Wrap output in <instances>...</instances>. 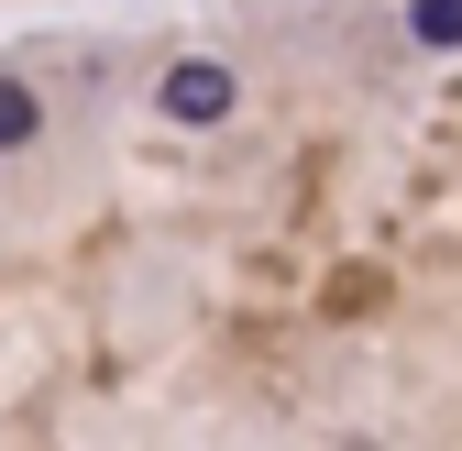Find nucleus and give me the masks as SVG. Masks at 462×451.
I'll return each mask as SVG.
<instances>
[{
	"label": "nucleus",
	"mask_w": 462,
	"mask_h": 451,
	"mask_svg": "<svg viewBox=\"0 0 462 451\" xmlns=\"http://www.w3.org/2000/svg\"><path fill=\"white\" fill-rule=\"evenodd\" d=\"M165 110H177V122H220V110H231V67H220V55L165 67Z\"/></svg>",
	"instance_id": "obj_1"
},
{
	"label": "nucleus",
	"mask_w": 462,
	"mask_h": 451,
	"mask_svg": "<svg viewBox=\"0 0 462 451\" xmlns=\"http://www.w3.org/2000/svg\"><path fill=\"white\" fill-rule=\"evenodd\" d=\"M33 133H44L33 88H23V78H0V154H12V143H33Z\"/></svg>",
	"instance_id": "obj_2"
},
{
	"label": "nucleus",
	"mask_w": 462,
	"mask_h": 451,
	"mask_svg": "<svg viewBox=\"0 0 462 451\" xmlns=\"http://www.w3.org/2000/svg\"><path fill=\"white\" fill-rule=\"evenodd\" d=\"M408 33L419 44H462V0H408Z\"/></svg>",
	"instance_id": "obj_3"
}]
</instances>
